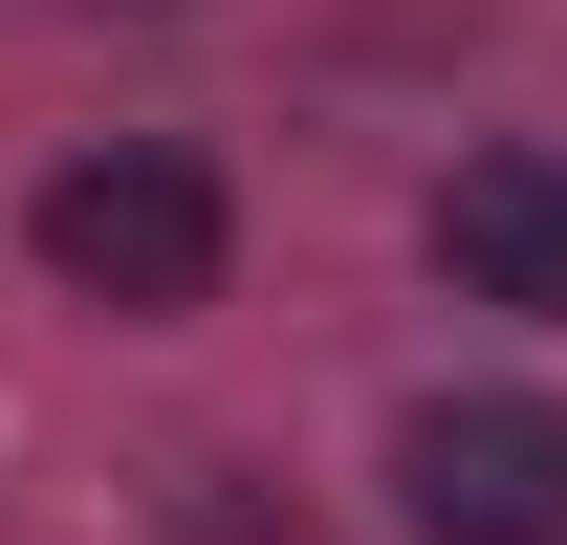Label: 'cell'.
<instances>
[{"mask_svg": "<svg viewBox=\"0 0 567 545\" xmlns=\"http://www.w3.org/2000/svg\"><path fill=\"white\" fill-rule=\"evenodd\" d=\"M218 175L197 153H66L44 175V284L66 306H110V328H175V306H218Z\"/></svg>", "mask_w": 567, "mask_h": 545, "instance_id": "1", "label": "cell"}, {"mask_svg": "<svg viewBox=\"0 0 567 545\" xmlns=\"http://www.w3.org/2000/svg\"><path fill=\"white\" fill-rule=\"evenodd\" d=\"M393 524L415 545H567V393H436L393 436Z\"/></svg>", "mask_w": 567, "mask_h": 545, "instance_id": "2", "label": "cell"}, {"mask_svg": "<svg viewBox=\"0 0 567 545\" xmlns=\"http://www.w3.org/2000/svg\"><path fill=\"white\" fill-rule=\"evenodd\" d=\"M436 263L481 284V306H546L567 328V153H458L436 175Z\"/></svg>", "mask_w": 567, "mask_h": 545, "instance_id": "3", "label": "cell"}]
</instances>
